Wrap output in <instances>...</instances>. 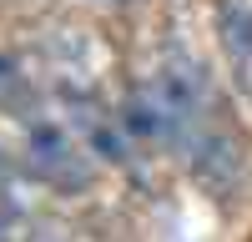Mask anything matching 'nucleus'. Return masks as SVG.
Returning <instances> with one entry per match:
<instances>
[{"instance_id":"nucleus-1","label":"nucleus","mask_w":252,"mask_h":242,"mask_svg":"<svg viewBox=\"0 0 252 242\" xmlns=\"http://www.w3.org/2000/svg\"><path fill=\"white\" fill-rule=\"evenodd\" d=\"M20 151H26V172L40 182V187H51V192H61V197L91 192L96 172L86 167V156L76 151V141L61 131L56 121L26 116V141H20Z\"/></svg>"},{"instance_id":"nucleus-2","label":"nucleus","mask_w":252,"mask_h":242,"mask_svg":"<svg viewBox=\"0 0 252 242\" xmlns=\"http://www.w3.org/2000/svg\"><path fill=\"white\" fill-rule=\"evenodd\" d=\"M35 106V91H31V76L20 71V60L0 51V111L10 116H31Z\"/></svg>"},{"instance_id":"nucleus-3","label":"nucleus","mask_w":252,"mask_h":242,"mask_svg":"<svg viewBox=\"0 0 252 242\" xmlns=\"http://www.w3.org/2000/svg\"><path fill=\"white\" fill-rule=\"evenodd\" d=\"M0 192H5V161H0Z\"/></svg>"}]
</instances>
